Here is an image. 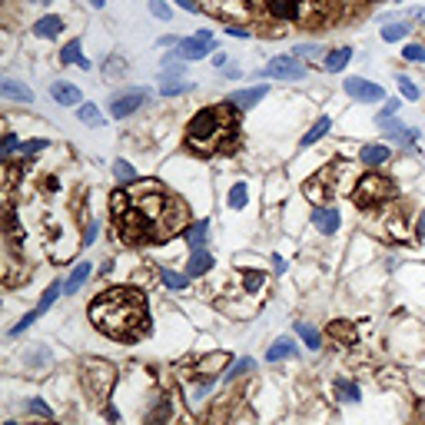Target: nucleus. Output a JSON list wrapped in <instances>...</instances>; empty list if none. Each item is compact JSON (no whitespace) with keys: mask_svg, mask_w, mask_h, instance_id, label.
<instances>
[{"mask_svg":"<svg viewBox=\"0 0 425 425\" xmlns=\"http://www.w3.org/2000/svg\"><path fill=\"white\" fill-rule=\"evenodd\" d=\"M336 399L339 402H349V405H356V402L363 399V392H359V386L356 382H346V379H336Z\"/></svg>","mask_w":425,"mask_h":425,"instance_id":"29","label":"nucleus"},{"mask_svg":"<svg viewBox=\"0 0 425 425\" xmlns=\"http://www.w3.org/2000/svg\"><path fill=\"white\" fill-rule=\"evenodd\" d=\"M266 11L283 24H313L323 11V0H266Z\"/></svg>","mask_w":425,"mask_h":425,"instance_id":"5","label":"nucleus"},{"mask_svg":"<svg viewBox=\"0 0 425 425\" xmlns=\"http://www.w3.org/2000/svg\"><path fill=\"white\" fill-rule=\"evenodd\" d=\"M226 34H229V37H250V27H243V24H229V27H226Z\"/></svg>","mask_w":425,"mask_h":425,"instance_id":"47","label":"nucleus"},{"mask_svg":"<svg viewBox=\"0 0 425 425\" xmlns=\"http://www.w3.org/2000/svg\"><path fill=\"white\" fill-rule=\"evenodd\" d=\"M150 13L153 17H160V20H170V17H173V11H170L166 0H150Z\"/></svg>","mask_w":425,"mask_h":425,"instance_id":"43","label":"nucleus"},{"mask_svg":"<svg viewBox=\"0 0 425 425\" xmlns=\"http://www.w3.org/2000/svg\"><path fill=\"white\" fill-rule=\"evenodd\" d=\"M60 296H63V283H57V279H53L50 286L43 289V296H40V302H37V309H34V313H37V316H43V313H47V309H50V306H53V302L60 299Z\"/></svg>","mask_w":425,"mask_h":425,"instance_id":"28","label":"nucleus"},{"mask_svg":"<svg viewBox=\"0 0 425 425\" xmlns=\"http://www.w3.org/2000/svg\"><path fill=\"white\" fill-rule=\"evenodd\" d=\"M24 412L40 415V419H47V422L53 419V409L47 405V402H40V399H24Z\"/></svg>","mask_w":425,"mask_h":425,"instance_id":"36","label":"nucleus"},{"mask_svg":"<svg viewBox=\"0 0 425 425\" xmlns=\"http://www.w3.org/2000/svg\"><path fill=\"white\" fill-rule=\"evenodd\" d=\"M263 97H266V87H250V90H236V93H229L226 100L233 103L236 110H250V107H256Z\"/></svg>","mask_w":425,"mask_h":425,"instance_id":"19","label":"nucleus"},{"mask_svg":"<svg viewBox=\"0 0 425 425\" xmlns=\"http://www.w3.org/2000/svg\"><path fill=\"white\" fill-rule=\"evenodd\" d=\"M76 116H80V123H87V126H103V123H107V116L100 113L97 103H80V107H76Z\"/></svg>","mask_w":425,"mask_h":425,"instance_id":"27","label":"nucleus"},{"mask_svg":"<svg viewBox=\"0 0 425 425\" xmlns=\"http://www.w3.org/2000/svg\"><path fill=\"white\" fill-rule=\"evenodd\" d=\"M243 283H246V292H259V286L266 283L263 273H243Z\"/></svg>","mask_w":425,"mask_h":425,"instance_id":"44","label":"nucleus"},{"mask_svg":"<svg viewBox=\"0 0 425 425\" xmlns=\"http://www.w3.org/2000/svg\"><path fill=\"white\" fill-rule=\"evenodd\" d=\"M349 60H352V50H349V47H336V50H325L323 67L329 70V74H342V70L349 67Z\"/></svg>","mask_w":425,"mask_h":425,"instance_id":"21","label":"nucleus"},{"mask_svg":"<svg viewBox=\"0 0 425 425\" xmlns=\"http://www.w3.org/2000/svg\"><path fill=\"white\" fill-rule=\"evenodd\" d=\"M103 4H107V0H90V7H103Z\"/></svg>","mask_w":425,"mask_h":425,"instance_id":"56","label":"nucleus"},{"mask_svg":"<svg viewBox=\"0 0 425 425\" xmlns=\"http://www.w3.org/2000/svg\"><path fill=\"white\" fill-rule=\"evenodd\" d=\"M415 236H419V239H425V210L419 212V223H415Z\"/></svg>","mask_w":425,"mask_h":425,"instance_id":"52","label":"nucleus"},{"mask_svg":"<svg viewBox=\"0 0 425 425\" xmlns=\"http://www.w3.org/2000/svg\"><path fill=\"white\" fill-rule=\"evenodd\" d=\"M126 70V63L123 60H110V63H103V76L110 80V76H120Z\"/></svg>","mask_w":425,"mask_h":425,"instance_id":"45","label":"nucleus"},{"mask_svg":"<svg viewBox=\"0 0 425 425\" xmlns=\"http://www.w3.org/2000/svg\"><path fill=\"white\" fill-rule=\"evenodd\" d=\"M90 276H93V269H90V263H80V266H74V273H70V279L63 283V296H74V292H80V286L87 283Z\"/></svg>","mask_w":425,"mask_h":425,"instance_id":"25","label":"nucleus"},{"mask_svg":"<svg viewBox=\"0 0 425 425\" xmlns=\"http://www.w3.org/2000/svg\"><path fill=\"white\" fill-rule=\"evenodd\" d=\"M27 4H50V0H27Z\"/></svg>","mask_w":425,"mask_h":425,"instance_id":"57","label":"nucleus"},{"mask_svg":"<svg viewBox=\"0 0 425 425\" xmlns=\"http://www.w3.org/2000/svg\"><path fill=\"white\" fill-rule=\"evenodd\" d=\"M273 269H276V273H286V263H283V256H273Z\"/></svg>","mask_w":425,"mask_h":425,"instance_id":"54","label":"nucleus"},{"mask_svg":"<svg viewBox=\"0 0 425 425\" xmlns=\"http://www.w3.org/2000/svg\"><path fill=\"white\" fill-rule=\"evenodd\" d=\"M329 336H336L339 342H356V325H352V323H342V319H336V323L329 325Z\"/></svg>","mask_w":425,"mask_h":425,"instance_id":"34","label":"nucleus"},{"mask_svg":"<svg viewBox=\"0 0 425 425\" xmlns=\"http://www.w3.org/2000/svg\"><path fill=\"white\" fill-rule=\"evenodd\" d=\"M342 87H346V93H349L352 100H359V103H379L382 97H386L382 87L372 83V80H365V76H346Z\"/></svg>","mask_w":425,"mask_h":425,"instance_id":"11","label":"nucleus"},{"mask_svg":"<svg viewBox=\"0 0 425 425\" xmlns=\"http://www.w3.org/2000/svg\"><path fill=\"white\" fill-rule=\"evenodd\" d=\"M90 323L113 339H137L147 332V299L133 286H116L90 302Z\"/></svg>","mask_w":425,"mask_h":425,"instance_id":"2","label":"nucleus"},{"mask_svg":"<svg viewBox=\"0 0 425 425\" xmlns=\"http://www.w3.org/2000/svg\"><path fill=\"white\" fill-rule=\"evenodd\" d=\"M80 386L90 402H97V405L110 402V392L116 386V365L107 359H83L80 363Z\"/></svg>","mask_w":425,"mask_h":425,"instance_id":"4","label":"nucleus"},{"mask_svg":"<svg viewBox=\"0 0 425 425\" xmlns=\"http://www.w3.org/2000/svg\"><path fill=\"white\" fill-rule=\"evenodd\" d=\"M183 239H187L189 250H203L206 246V239H210V220H196V223H189L183 229Z\"/></svg>","mask_w":425,"mask_h":425,"instance_id":"18","label":"nucleus"},{"mask_svg":"<svg viewBox=\"0 0 425 425\" xmlns=\"http://www.w3.org/2000/svg\"><path fill=\"white\" fill-rule=\"evenodd\" d=\"M17 147H20V143H17V133H7V137H4V160H11Z\"/></svg>","mask_w":425,"mask_h":425,"instance_id":"46","label":"nucleus"},{"mask_svg":"<svg viewBox=\"0 0 425 425\" xmlns=\"http://www.w3.org/2000/svg\"><path fill=\"white\" fill-rule=\"evenodd\" d=\"M176 419V399L170 392H153L143 405V425H173Z\"/></svg>","mask_w":425,"mask_h":425,"instance_id":"8","label":"nucleus"},{"mask_svg":"<svg viewBox=\"0 0 425 425\" xmlns=\"http://www.w3.org/2000/svg\"><path fill=\"white\" fill-rule=\"evenodd\" d=\"M150 97H153V93H150V90H143V87L126 90V93H120V97H113V100H110V116H113V120H126V116H133V113L150 100Z\"/></svg>","mask_w":425,"mask_h":425,"instance_id":"9","label":"nucleus"},{"mask_svg":"<svg viewBox=\"0 0 425 425\" xmlns=\"http://www.w3.org/2000/svg\"><path fill=\"white\" fill-rule=\"evenodd\" d=\"M206 11L216 13V17H223V20H229V24H246L252 17L250 0H210Z\"/></svg>","mask_w":425,"mask_h":425,"instance_id":"10","label":"nucleus"},{"mask_svg":"<svg viewBox=\"0 0 425 425\" xmlns=\"http://www.w3.org/2000/svg\"><path fill=\"white\" fill-rule=\"evenodd\" d=\"M229 137H236V107L229 100L216 103V107H203L187 126V147L203 156L223 150Z\"/></svg>","mask_w":425,"mask_h":425,"instance_id":"3","label":"nucleus"},{"mask_svg":"<svg viewBox=\"0 0 425 425\" xmlns=\"http://www.w3.org/2000/svg\"><path fill=\"white\" fill-rule=\"evenodd\" d=\"M60 63H63V67H70V63H80V67L87 70L90 60L83 57V47H80V40H70V43L63 47V50H60Z\"/></svg>","mask_w":425,"mask_h":425,"instance_id":"26","label":"nucleus"},{"mask_svg":"<svg viewBox=\"0 0 425 425\" xmlns=\"http://www.w3.org/2000/svg\"><path fill=\"white\" fill-rule=\"evenodd\" d=\"M402 57H405L409 63H425V47L422 43H409V47L402 50Z\"/></svg>","mask_w":425,"mask_h":425,"instance_id":"42","label":"nucleus"},{"mask_svg":"<svg viewBox=\"0 0 425 425\" xmlns=\"http://www.w3.org/2000/svg\"><path fill=\"white\" fill-rule=\"evenodd\" d=\"M0 97L4 100H13V103H34V90L24 87L20 80L7 76V80H0Z\"/></svg>","mask_w":425,"mask_h":425,"instance_id":"15","label":"nucleus"},{"mask_svg":"<svg viewBox=\"0 0 425 425\" xmlns=\"http://www.w3.org/2000/svg\"><path fill=\"white\" fill-rule=\"evenodd\" d=\"M399 107H402L399 100H386V107H382V113H379V120H382V116H392V113H399Z\"/></svg>","mask_w":425,"mask_h":425,"instance_id":"49","label":"nucleus"},{"mask_svg":"<svg viewBox=\"0 0 425 425\" xmlns=\"http://www.w3.org/2000/svg\"><path fill=\"white\" fill-rule=\"evenodd\" d=\"M113 220L120 226V236L126 243H163L180 229H187L189 210L183 203L170 196L156 180L130 183L126 189L113 193Z\"/></svg>","mask_w":425,"mask_h":425,"instance_id":"1","label":"nucleus"},{"mask_svg":"<svg viewBox=\"0 0 425 425\" xmlns=\"http://www.w3.org/2000/svg\"><path fill=\"white\" fill-rule=\"evenodd\" d=\"M392 160V150H389L386 143H365L363 150H359V163L375 170V166H382V163Z\"/></svg>","mask_w":425,"mask_h":425,"instance_id":"16","label":"nucleus"},{"mask_svg":"<svg viewBox=\"0 0 425 425\" xmlns=\"http://www.w3.org/2000/svg\"><path fill=\"white\" fill-rule=\"evenodd\" d=\"M113 176H116L120 183H133V180H137V173H133V166H130L126 160H116V163H113Z\"/></svg>","mask_w":425,"mask_h":425,"instance_id":"37","label":"nucleus"},{"mask_svg":"<svg viewBox=\"0 0 425 425\" xmlns=\"http://www.w3.org/2000/svg\"><path fill=\"white\" fill-rule=\"evenodd\" d=\"M103 415H107V419H110V422H113V425L120 422V412H116V409H113L110 402H107V405H103Z\"/></svg>","mask_w":425,"mask_h":425,"instance_id":"50","label":"nucleus"},{"mask_svg":"<svg viewBox=\"0 0 425 425\" xmlns=\"http://www.w3.org/2000/svg\"><path fill=\"white\" fill-rule=\"evenodd\" d=\"M63 34V17H57V13H50V17H40L37 24H34V37L40 40H53Z\"/></svg>","mask_w":425,"mask_h":425,"instance_id":"20","label":"nucleus"},{"mask_svg":"<svg viewBox=\"0 0 425 425\" xmlns=\"http://www.w3.org/2000/svg\"><path fill=\"white\" fill-rule=\"evenodd\" d=\"M160 279H163V286L166 289H187L189 286V276L187 273H173V269H160Z\"/></svg>","mask_w":425,"mask_h":425,"instance_id":"33","label":"nucleus"},{"mask_svg":"<svg viewBox=\"0 0 425 425\" xmlns=\"http://www.w3.org/2000/svg\"><path fill=\"white\" fill-rule=\"evenodd\" d=\"M292 352H296V342H292L289 336H279L273 346L266 349V363H283V359H289Z\"/></svg>","mask_w":425,"mask_h":425,"instance_id":"24","label":"nucleus"},{"mask_svg":"<svg viewBox=\"0 0 425 425\" xmlns=\"http://www.w3.org/2000/svg\"><path fill=\"white\" fill-rule=\"evenodd\" d=\"M396 83H399V93L405 97V100H419V97H422V93H419V87L412 83V76H399Z\"/></svg>","mask_w":425,"mask_h":425,"instance_id":"39","label":"nucleus"},{"mask_svg":"<svg viewBox=\"0 0 425 425\" xmlns=\"http://www.w3.org/2000/svg\"><path fill=\"white\" fill-rule=\"evenodd\" d=\"M173 53L180 57V60H203V57H210L212 53V40H203L200 34H196V37H183Z\"/></svg>","mask_w":425,"mask_h":425,"instance_id":"12","label":"nucleus"},{"mask_svg":"<svg viewBox=\"0 0 425 425\" xmlns=\"http://www.w3.org/2000/svg\"><path fill=\"white\" fill-rule=\"evenodd\" d=\"M250 369H252V359H239V363H233V365H229V372H226L223 379H226V382H233L236 375H246V372H250Z\"/></svg>","mask_w":425,"mask_h":425,"instance_id":"40","label":"nucleus"},{"mask_svg":"<svg viewBox=\"0 0 425 425\" xmlns=\"http://www.w3.org/2000/svg\"><path fill=\"white\" fill-rule=\"evenodd\" d=\"M409 20H419V24H425V7H415V11H409Z\"/></svg>","mask_w":425,"mask_h":425,"instance_id":"53","label":"nucleus"},{"mask_svg":"<svg viewBox=\"0 0 425 425\" xmlns=\"http://www.w3.org/2000/svg\"><path fill=\"white\" fill-rule=\"evenodd\" d=\"M246 203H250V189H246V183H236L229 189V210H243Z\"/></svg>","mask_w":425,"mask_h":425,"instance_id":"35","label":"nucleus"},{"mask_svg":"<svg viewBox=\"0 0 425 425\" xmlns=\"http://www.w3.org/2000/svg\"><path fill=\"white\" fill-rule=\"evenodd\" d=\"M339 223H342V216H339L332 206H316L313 212V226L323 233V236H336L339 233Z\"/></svg>","mask_w":425,"mask_h":425,"instance_id":"13","label":"nucleus"},{"mask_svg":"<svg viewBox=\"0 0 425 425\" xmlns=\"http://www.w3.org/2000/svg\"><path fill=\"white\" fill-rule=\"evenodd\" d=\"M47 189H50V193H57V189H60V183H57V176H50V180H47Z\"/></svg>","mask_w":425,"mask_h":425,"instance_id":"55","label":"nucleus"},{"mask_svg":"<svg viewBox=\"0 0 425 425\" xmlns=\"http://www.w3.org/2000/svg\"><path fill=\"white\" fill-rule=\"evenodd\" d=\"M24 363L30 365V369H37V375H40L47 365H50V349H47V346H37L34 352H24Z\"/></svg>","mask_w":425,"mask_h":425,"instance_id":"30","label":"nucleus"},{"mask_svg":"<svg viewBox=\"0 0 425 425\" xmlns=\"http://www.w3.org/2000/svg\"><path fill=\"white\" fill-rule=\"evenodd\" d=\"M306 74H309L306 60L292 57V53L273 57V60H269L263 70H259V76H269V80H283V83H299V80H306Z\"/></svg>","mask_w":425,"mask_h":425,"instance_id":"7","label":"nucleus"},{"mask_svg":"<svg viewBox=\"0 0 425 425\" xmlns=\"http://www.w3.org/2000/svg\"><path fill=\"white\" fill-rule=\"evenodd\" d=\"M296 332H299V339L306 342V349H319L323 346V336H319V329L309 323H296Z\"/></svg>","mask_w":425,"mask_h":425,"instance_id":"31","label":"nucleus"},{"mask_svg":"<svg viewBox=\"0 0 425 425\" xmlns=\"http://www.w3.org/2000/svg\"><path fill=\"white\" fill-rule=\"evenodd\" d=\"M292 57H299V60H319V57H325L316 43H302V47H292Z\"/></svg>","mask_w":425,"mask_h":425,"instance_id":"38","label":"nucleus"},{"mask_svg":"<svg viewBox=\"0 0 425 425\" xmlns=\"http://www.w3.org/2000/svg\"><path fill=\"white\" fill-rule=\"evenodd\" d=\"M50 97L60 103V107H80V103H83V97H80V87H74L70 80H53Z\"/></svg>","mask_w":425,"mask_h":425,"instance_id":"14","label":"nucleus"},{"mask_svg":"<svg viewBox=\"0 0 425 425\" xmlns=\"http://www.w3.org/2000/svg\"><path fill=\"white\" fill-rule=\"evenodd\" d=\"M382 30H379V37L386 40V43H399V40H405L409 37V30H412V27H409V20H382Z\"/></svg>","mask_w":425,"mask_h":425,"instance_id":"22","label":"nucleus"},{"mask_svg":"<svg viewBox=\"0 0 425 425\" xmlns=\"http://www.w3.org/2000/svg\"><path fill=\"white\" fill-rule=\"evenodd\" d=\"M329 187H332V180H329V173L323 176H313L309 183H306V196L316 203V206H323V200L329 196Z\"/></svg>","mask_w":425,"mask_h":425,"instance_id":"23","label":"nucleus"},{"mask_svg":"<svg viewBox=\"0 0 425 425\" xmlns=\"http://www.w3.org/2000/svg\"><path fill=\"white\" fill-rule=\"evenodd\" d=\"M7 425H20V422H7Z\"/></svg>","mask_w":425,"mask_h":425,"instance_id":"58","label":"nucleus"},{"mask_svg":"<svg viewBox=\"0 0 425 425\" xmlns=\"http://www.w3.org/2000/svg\"><path fill=\"white\" fill-rule=\"evenodd\" d=\"M396 196V183L386 180L379 173H365L356 180V203L359 206H375V203H386Z\"/></svg>","mask_w":425,"mask_h":425,"instance_id":"6","label":"nucleus"},{"mask_svg":"<svg viewBox=\"0 0 425 425\" xmlns=\"http://www.w3.org/2000/svg\"><path fill=\"white\" fill-rule=\"evenodd\" d=\"M216 266V259H212L210 250H193V256L187 259V276L189 279H196V276H206Z\"/></svg>","mask_w":425,"mask_h":425,"instance_id":"17","label":"nucleus"},{"mask_svg":"<svg viewBox=\"0 0 425 425\" xmlns=\"http://www.w3.org/2000/svg\"><path fill=\"white\" fill-rule=\"evenodd\" d=\"M329 126H332V120H329V116H319V120L309 126V133L302 137V147H313L316 140H323L325 133H329Z\"/></svg>","mask_w":425,"mask_h":425,"instance_id":"32","label":"nucleus"},{"mask_svg":"<svg viewBox=\"0 0 425 425\" xmlns=\"http://www.w3.org/2000/svg\"><path fill=\"white\" fill-rule=\"evenodd\" d=\"M47 147H50L47 140H30V143H24V147H20V153H24V160H34V156H37L40 150H47Z\"/></svg>","mask_w":425,"mask_h":425,"instance_id":"41","label":"nucleus"},{"mask_svg":"<svg viewBox=\"0 0 425 425\" xmlns=\"http://www.w3.org/2000/svg\"><path fill=\"white\" fill-rule=\"evenodd\" d=\"M97 229H100L97 223L87 226V233H83V246H93V243H97Z\"/></svg>","mask_w":425,"mask_h":425,"instance_id":"48","label":"nucleus"},{"mask_svg":"<svg viewBox=\"0 0 425 425\" xmlns=\"http://www.w3.org/2000/svg\"><path fill=\"white\" fill-rule=\"evenodd\" d=\"M176 4H180L183 11H189V13H200V4H196V0H176Z\"/></svg>","mask_w":425,"mask_h":425,"instance_id":"51","label":"nucleus"}]
</instances>
